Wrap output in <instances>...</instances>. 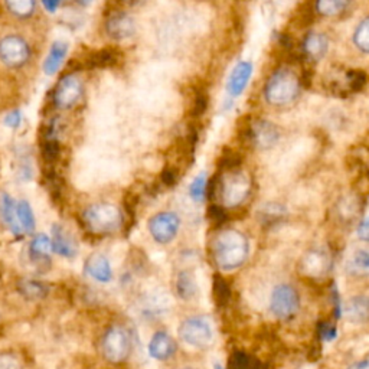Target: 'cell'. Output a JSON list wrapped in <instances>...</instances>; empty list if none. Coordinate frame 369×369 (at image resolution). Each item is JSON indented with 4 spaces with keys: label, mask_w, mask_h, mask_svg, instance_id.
<instances>
[{
    "label": "cell",
    "mask_w": 369,
    "mask_h": 369,
    "mask_svg": "<svg viewBox=\"0 0 369 369\" xmlns=\"http://www.w3.org/2000/svg\"><path fill=\"white\" fill-rule=\"evenodd\" d=\"M211 256L220 270H238L249 257V241L236 228L221 229L211 243Z\"/></svg>",
    "instance_id": "obj_1"
},
{
    "label": "cell",
    "mask_w": 369,
    "mask_h": 369,
    "mask_svg": "<svg viewBox=\"0 0 369 369\" xmlns=\"http://www.w3.org/2000/svg\"><path fill=\"white\" fill-rule=\"evenodd\" d=\"M251 189L252 182L243 170L221 172L220 177L208 182V197L218 198L225 208H238L248 199Z\"/></svg>",
    "instance_id": "obj_2"
},
{
    "label": "cell",
    "mask_w": 369,
    "mask_h": 369,
    "mask_svg": "<svg viewBox=\"0 0 369 369\" xmlns=\"http://www.w3.org/2000/svg\"><path fill=\"white\" fill-rule=\"evenodd\" d=\"M120 206L111 202H97L83 211V224L88 232L99 237L111 236L123 228L124 215Z\"/></svg>",
    "instance_id": "obj_3"
},
{
    "label": "cell",
    "mask_w": 369,
    "mask_h": 369,
    "mask_svg": "<svg viewBox=\"0 0 369 369\" xmlns=\"http://www.w3.org/2000/svg\"><path fill=\"white\" fill-rule=\"evenodd\" d=\"M35 61V48L22 33L9 32L0 36V64L9 71H25Z\"/></svg>",
    "instance_id": "obj_4"
},
{
    "label": "cell",
    "mask_w": 369,
    "mask_h": 369,
    "mask_svg": "<svg viewBox=\"0 0 369 369\" xmlns=\"http://www.w3.org/2000/svg\"><path fill=\"white\" fill-rule=\"evenodd\" d=\"M300 87L302 81L293 69L279 68L268 79L264 87V97L268 104L283 107L297 99Z\"/></svg>",
    "instance_id": "obj_5"
},
{
    "label": "cell",
    "mask_w": 369,
    "mask_h": 369,
    "mask_svg": "<svg viewBox=\"0 0 369 369\" xmlns=\"http://www.w3.org/2000/svg\"><path fill=\"white\" fill-rule=\"evenodd\" d=\"M240 123L238 138L240 142L245 146L268 150L274 147L280 140L279 127L268 120L244 119Z\"/></svg>",
    "instance_id": "obj_6"
},
{
    "label": "cell",
    "mask_w": 369,
    "mask_h": 369,
    "mask_svg": "<svg viewBox=\"0 0 369 369\" xmlns=\"http://www.w3.org/2000/svg\"><path fill=\"white\" fill-rule=\"evenodd\" d=\"M100 351L106 362L122 365L131 355V338L129 330L122 325L110 326L101 338Z\"/></svg>",
    "instance_id": "obj_7"
},
{
    "label": "cell",
    "mask_w": 369,
    "mask_h": 369,
    "mask_svg": "<svg viewBox=\"0 0 369 369\" xmlns=\"http://www.w3.org/2000/svg\"><path fill=\"white\" fill-rule=\"evenodd\" d=\"M85 95V84L76 72L67 71L52 90V106L56 110H72Z\"/></svg>",
    "instance_id": "obj_8"
},
{
    "label": "cell",
    "mask_w": 369,
    "mask_h": 369,
    "mask_svg": "<svg viewBox=\"0 0 369 369\" xmlns=\"http://www.w3.org/2000/svg\"><path fill=\"white\" fill-rule=\"evenodd\" d=\"M270 310L280 320L293 319L300 310L299 291L286 283L276 286L271 291Z\"/></svg>",
    "instance_id": "obj_9"
},
{
    "label": "cell",
    "mask_w": 369,
    "mask_h": 369,
    "mask_svg": "<svg viewBox=\"0 0 369 369\" xmlns=\"http://www.w3.org/2000/svg\"><path fill=\"white\" fill-rule=\"evenodd\" d=\"M179 339L197 349H205L212 343L213 332L208 319L202 316H193L185 319L178 329Z\"/></svg>",
    "instance_id": "obj_10"
},
{
    "label": "cell",
    "mask_w": 369,
    "mask_h": 369,
    "mask_svg": "<svg viewBox=\"0 0 369 369\" xmlns=\"http://www.w3.org/2000/svg\"><path fill=\"white\" fill-rule=\"evenodd\" d=\"M147 228L154 241L166 245L177 238L181 228V218L174 212H159L149 220Z\"/></svg>",
    "instance_id": "obj_11"
},
{
    "label": "cell",
    "mask_w": 369,
    "mask_h": 369,
    "mask_svg": "<svg viewBox=\"0 0 369 369\" xmlns=\"http://www.w3.org/2000/svg\"><path fill=\"white\" fill-rule=\"evenodd\" d=\"M122 60H123V52H120L114 47H107L88 52L84 56V60L81 61L72 60L68 65H75V68L69 72H76L80 69H107L117 67Z\"/></svg>",
    "instance_id": "obj_12"
},
{
    "label": "cell",
    "mask_w": 369,
    "mask_h": 369,
    "mask_svg": "<svg viewBox=\"0 0 369 369\" xmlns=\"http://www.w3.org/2000/svg\"><path fill=\"white\" fill-rule=\"evenodd\" d=\"M106 16L107 17L104 24V31L110 40L124 41L134 35L136 24L129 13L117 10V12L106 13Z\"/></svg>",
    "instance_id": "obj_13"
},
{
    "label": "cell",
    "mask_w": 369,
    "mask_h": 369,
    "mask_svg": "<svg viewBox=\"0 0 369 369\" xmlns=\"http://www.w3.org/2000/svg\"><path fill=\"white\" fill-rule=\"evenodd\" d=\"M52 249L60 257L72 260L79 256V243H76L72 232L65 227L55 224L51 229Z\"/></svg>",
    "instance_id": "obj_14"
},
{
    "label": "cell",
    "mask_w": 369,
    "mask_h": 369,
    "mask_svg": "<svg viewBox=\"0 0 369 369\" xmlns=\"http://www.w3.org/2000/svg\"><path fill=\"white\" fill-rule=\"evenodd\" d=\"M330 270V259L322 249H310L300 261V271L310 280L325 277ZM299 271V273H300Z\"/></svg>",
    "instance_id": "obj_15"
},
{
    "label": "cell",
    "mask_w": 369,
    "mask_h": 369,
    "mask_svg": "<svg viewBox=\"0 0 369 369\" xmlns=\"http://www.w3.org/2000/svg\"><path fill=\"white\" fill-rule=\"evenodd\" d=\"M178 352V343L167 332L158 330L149 342V355L161 362L172 359Z\"/></svg>",
    "instance_id": "obj_16"
},
{
    "label": "cell",
    "mask_w": 369,
    "mask_h": 369,
    "mask_svg": "<svg viewBox=\"0 0 369 369\" xmlns=\"http://www.w3.org/2000/svg\"><path fill=\"white\" fill-rule=\"evenodd\" d=\"M8 15L16 22L28 24L40 13L38 0H3Z\"/></svg>",
    "instance_id": "obj_17"
},
{
    "label": "cell",
    "mask_w": 369,
    "mask_h": 369,
    "mask_svg": "<svg viewBox=\"0 0 369 369\" xmlns=\"http://www.w3.org/2000/svg\"><path fill=\"white\" fill-rule=\"evenodd\" d=\"M52 252V241L47 234H40L32 238L29 244V260L36 268H49Z\"/></svg>",
    "instance_id": "obj_18"
},
{
    "label": "cell",
    "mask_w": 369,
    "mask_h": 369,
    "mask_svg": "<svg viewBox=\"0 0 369 369\" xmlns=\"http://www.w3.org/2000/svg\"><path fill=\"white\" fill-rule=\"evenodd\" d=\"M346 270L355 277H369V243L351 249L346 259Z\"/></svg>",
    "instance_id": "obj_19"
},
{
    "label": "cell",
    "mask_w": 369,
    "mask_h": 369,
    "mask_svg": "<svg viewBox=\"0 0 369 369\" xmlns=\"http://www.w3.org/2000/svg\"><path fill=\"white\" fill-rule=\"evenodd\" d=\"M85 274L99 283H108L113 279V270L108 259L101 252H94L84 263Z\"/></svg>",
    "instance_id": "obj_20"
},
{
    "label": "cell",
    "mask_w": 369,
    "mask_h": 369,
    "mask_svg": "<svg viewBox=\"0 0 369 369\" xmlns=\"http://www.w3.org/2000/svg\"><path fill=\"white\" fill-rule=\"evenodd\" d=\"M16 205L17 204L9 193H2V197H0V218H2V222L8 227V229L15 237L21 238L24 234V229L17 220Z\"/></svg>",
    "instance_id": "obj_21"
},
{
    "label": "cell",
    "mask_w": 369,
    "mask_h": 369,
    "mask_svg": "<svg viewBox=\"0 0 369 369\" xmlns=\"http://www.w3.org/2000/svg\"><path fill=\"white\" fill-rule=\"evenodd\" d=\"M16 290L28 302H40L49 295V287L44 281L33 279H21L16 281Z\"/></svg>",
    "instance_id": "obj_22"
},
{
    "label": "cell",
    "mask_w": 369,
    "mask_h": 369,
    "mask_svg": "<svg viewBox=\"0 0 369 369\" xmlns=\"http://www.w3.org/2000/svg\"><path fill=\"white\" fill-rule=\"evenodd\" d=\"M251 74H252V65L249 63H240L238 65H236V68L232 69L229 79H228V84H227V90L229 92V95L232 97H238L240 94H243V91L245 90L249 79H251Z\"/></svg>",
    "instance_id": "obj_23"
},
{
    "label": "cell",
    "mask_w": 369,
    "mask_h": 369,
    "mask_svg": "<svg viewBox=\"0 0 369 369\" xmlns=\"http://www.w3.org/2000/svg\"><path fill=\"white\" fill-rule=\"evenodd\" d=\"M303 54L312 61H319L329 49L327 36L318 32H310L303 41Z\"/></svg>",
    "instance_id": "obj_24"
},
{
    "label": "cell",
    "mask_w": 369,
    "mask_h": 369,
    "mask_svg": "<svg viewBox=\"0 0 369 369\" xmlns=\"http://www.w3.org/2000/svg\"><path fill=\"white\" fill-rule=\"evenodd\" d=\"M174 288H177V295L179 296V299L185 302L193 300L199 293L195 274H193L190 270L179 271L177 281H174Z\"/></svg>",
    "instance_id": "obj_25"
},
{
    "label": "cell",
    "mask_w": 369,
    "mask_h": 369,
    "mask_svg": "<svg viewBox=\"0 0 369 369\" xmlns=\"http://www.w3.org/2000/svg\"><path fill=\"white\" fill-rule=\"evenodd\" d=\"M346 319L352 323H366L369 322V297L355 296L346 302L343 307Z\"/></svg>",
    "instance_id": "obj_26"
},
{
    "label": "cell",
    "mask_w": 369,
    "mask_h": 369,
    "mask_svg": "<svg viewBox=\"0 0 369 369\" xmlns=\"http://www.w3.org/2000/svg\"><path fill=\"white\" fill-rule=\"evenodd\" d=\"M232 291L228 281L221 274H213L212 277V299L218 309H224L231 302Z\"/></svg>",
    "instance_id": "obj_27"
},
{
    "label": "cell",
    "mask_w": 369,
    "mask_h": 369,
    "mask_svg": "<svg viewBox=\"0 0 369 369\" xmlns=\"http://www.w3.org/2000/svg\"><path fill=\"white\" fill-rule=\"evenodd\" d=\"M68 52V45L65 42H54L51 47V51L47 56L45 64H44V71L48 75L55 74L58 69L61 68L65 56Z\"/></svg>",
    "instance_id": "obj_28"
},
{
    "label": "cell",
    "mask_w": 369,
    "mask_h": 369,
    "mask_svg": "<svg viewBox=\"0 0 369 369\" xmlns=\"http://www.w3.org/2000/svg\"><path fill=\"white\" fill-rule=\"evenodd\" d=\"M209 107V95L205 88L202 87H195L192 92V104H190V117L193 120L201 119L202 115L206 113Z\"/></svg>",
    "instance_id": "obj_29"
},
{
    "label": "cell",
    "mask_w": 369,
    "mask_h": 369,
    "mask_svg": "<svg viewBox=\"0 0 369 369\" xmlns=\"http://www.w3.org/2000/svg\"><path fill=\"white\" fill-rule=\"evenodd\" d=\"M17 211V220L19 224H21L24 232L26 234H32L36 228V220L33 215V209L28 201H19L16 205Z\"/></svg>",
    "instance_id": "obj_30"
},
{
    "label": "cell",
    "mask_w": 369,
    "mask_h": 369,
    "mask_svg": "<svg viewBox=\"0 0 369 369\" xmlns=\"http://www.w3.org/2000/svg\"><path fill=\"white\" fill-rule=\"evenodd\" d=\"M41 156L48 166H52L61 156V143L56 138H45L41 140Z\"/></svg>",
    "instance_id": "obj_31"
},
{
    "label": "cell",
    "mask_w": 369,
    "mask_h": 369,
    "mask_svg": "<svg viewBox=\"0 0 369 369\" xmlns=\"http://www.w3.org/2000/svg\"><path fill=\"white\" fill-rule=\"evenodd\" d=\"M243 165V156L241 154L234 150L225 147L221 153V156L218 159V169L220 172H231V170H237Z\"/></svg>",
    "instance_id": "obj_32"
},
{
    "label": "cell",
    "mask_w": 369,
    "mask_h": 369,
    "mask_svg": "<svg viewBox=\"0 0 369 369\" xmlns=\"http://www.w3.org/2000/svg\"><path fill=\"white\" fill-rule=\"evenodd\" d=\"M315 9L316 6H313L310 2L300 3L293 16L295 26L299 29H304L312 25L315 21Z\"/></svg>",
    "instance_id": "obj_33"
},
{
    "label": "cell",
    "mask_w": 369,
    "mask_h": 369,
    "mask_svg": "<svg viewBox=\"0 0 369 369\" xmlns=\"http://www.w3.org/2000/svg\"><path fill=\"white\" fill-rule=\"evenodd\" d=\"M260 218H261V224H276V222H280L284 217H286V208L280 204H274V202H271V204H267L264 205L260 211Z\"/></svg>",
    "instance_id": "obj_34"
},
{
    "label": "cell",
    "mask_w": 369,
    "mask_h": 369,
    "mask_svg": "<svg viewBox=\"0 0 369 369\" xmlns=\"http://www.w3.org/2000/svg\"><path fill=\"white\" fill-rule=\"evenodd\" d=\"M351 0H316V10L325 16H336L347 9Z\"/></svg>",
    "instance_id": "obj_35"
},
{
    "label": "cell",
    "mask_w": 369,
    "mask_h": 369,
    "mask_svg": "<svg viewBox=\"0 0 369 369\" xmlns=\"http://www.w3.org/2000/svg\"><path fill=\"white\" fill-rule=\"evenodd\" d=\"M208 182L209 181L206 178L205 172L199 173L198 177L192 181V183L189 186V195H190V198L193 201L201 204V202H204L206 199V197H208Z\"/></svg>",
    "instance_id": "obj_36"
},
{
    "label": "cell",
    "mask_w": 369,
    "mask_h": 369,
    "mask_svg": "<svg viewBox=\"0 0 369 369\" xmlns=\"http://www.w3.org/2000/svg\"><path fill=\"white\" fill-rule=\"evenodd\" d=\"M345 80H346V85H347L349 91H351V92H359L366 85L368 76L361 69H351V71L346 72Z\"/></svg>",
    "instance_id": "obj_37"
},
{
    "label": "cell",
    "mask_w": 369,
    "mask_h": 369,
    "mask_svg": "<svg viewBox=\"0 0 369 369\" xmlns=\"http://www.w3.org/2000/svg\"><path fill=\"white\" fill-rule=\"evenodd\" d=\"M355 45L365 54H369V17L363 19L354 35Z\"/></svg>",
    "instance_id": "obj_38"
},
{
    "label": "cell",
    "mask_w": 369,
    "mask_h": 369,
    "mask_svg": "<svg viewBox=\"0 0 369 369\" xmlns=\"http://www.w3.org/2000/svg\"><path fill=\"white\" fill-rule=\"evenodd\" d=\"M208 213V220L212 225L215 227H222L227 221H228V213L225 206H222L221 204L217 202H212L206 211Z\"/></svg>",
    "instance_id": "obj_39"
},
{
    "label": "cell",
    "mask_w": 369,
    "mask_h": 369,
    "mask_svg": "<svg viewBox=\"0 0 369 369\" xmlns=\"http://www.w3.org/2000/svg\"><path fill=\"white\" fill-rule=\"evenodd\" d=\"M249 362L251 358L240 349L232 351V354L228 358L227 362V369H249Z\"/></svg>",
    "instance_id": "obj_40"
},
{
    "label": "cell",
    "mask_w": 369,
    "mask_h": 369,
    "mask_svg": "<svg viewBox=\"0 0 369 369\" xmlns=\"http://www.w3.org/2000/svg\"><path fill=\"white\" fill-rule=\"evenodd\" d=\"M179 178H181V170L170 163H167L161 173V181L167 188H173L177 185L179 182Z\"/></svg>",
    "instance_id": "obj_41"
},
{
    "label": "cell",
    "mask_w": 369,
    "mask_h": 369,
    "mask_svg": "<svg viewBox=\"0 0 369 369\" xmlns=\"http://www.w3.org/2000/svg\"><path fill=\"white\" fill-rule=\"evenodd\" d=\"M0 369H24V365L16 354L0 352Z\"/></svg>",
    "instance_id": "obj_42"
},
{
    "label": "cell",
    "mask_w": 369,
    "mask_h": 369,
    "mask_svg": "<svg viewBox=\"0 0 369 369\" xmlns=\"http://www.w3.org/2000/svg\"><path fill=\"white\" fill-rule=\"evenodd\" d=\"M318 335H319V341H325V342L334 341L338 335L336 326L329 322H320L318 326Z\"/></svg>",
    "instance_id": "obj_43"
},
{
    "label": "cell",
    "mask_w": 369,
    "mask_h": 369,
    "mask_svg": "<svg viewBox=\"0 0 369 369\" xmlns=\"http://www.w3.org/2000/svg\"><path fill=\"white\" fill-rule=\"evenodd\" d=\"M356 234L362 243H369V217L363 218L359 222V225L356 228Z\"/></svg>",
    "instance_id": "obj_44"
},
{
    "label": "cell",
    "mask_w": 369,
    "mask_h": 369,
    "mask_svg": "<svg viewBox=\"0 0 369 369\" xmlns=\"http://www.w3.org/2000/svg\"><path fill=\"white\" fill-rule=\"evenodd\" d=\"M5 124L9 126L10 129L19 127V124H21V113L12 111L10 114H8L6 119H5Z\"/></svg>",
    "instance_id": "obj_45"
},
{
    "label": "cell",
    "mask_w": 369,
    "mask_h": 369,
    "mask_svg": "<svg viewBox=\"0 0 369 369\" xmlns=\"http://www.w3.org/2000/svg\"><path fill=\"white\" fill-rule=\"evenodd\" d=\"M60 3H61V0H42V5L45 6V9L48 12H52V13L58 9Z\"/></svg>",
    "instance_id": "obj_46"
},
{
    "label": "cell",
    "mask_w": 369,
    "mask_h": 369,
    "mask_svg": "<svg viewBox=\"0 0 369 369\" xmlns=\"http://www.w3.org/2000/svg\"><path fill=\"white\" fill-rule=\"evenodd\" d=\"M347 369H369V359H362L354 362Z\"/></svg>",
    "instance_id": "obj_47"
},
{
    "label": "cell",
    "mask_w": 369,
    "mask_h": 369,
    "mask_svg": "<svg viewBox=\"0 0 369 369\" xmlns=\"http://www.w3.org/2000/svg\"><path fill=\"white\" fill-rule=\"evenodd\" d=\"M185 369H197V368H185Z\"/></svg>",
    "instance_id": "obj_48"
}]
</instances>
